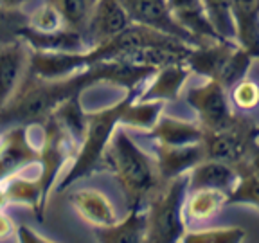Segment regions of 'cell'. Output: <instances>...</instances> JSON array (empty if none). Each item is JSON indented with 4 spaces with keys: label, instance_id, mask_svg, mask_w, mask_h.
Returning <instances> with one entry per match:
<instances>
[{
    "label": "cell",
    "instance_id": "obj_30",
    "mask_svg": "<svg viewBox=\"0 0 259 243\" xmlns=\"http://www.w3.org/2000/svg\"><path fill=\"white\" fill-rule=\"evenodd\" d=\"M16 238H18V243H58V241H53V239L45 238V236L38 234V232L29 225L16 227Z\"/></svg>",
    "mask_w": 259,
    "mask_h": 243
},
{
    "label": "cell",
    "instance_id": "obj_19",
    "mask_svg": "<svg viewBox=\"0 0 259 243\" xmlns=\"http://www.w3.org/2000/svg\"><path fill=\"white\" fill-rule=\"evenodd\" d=\"M97 243H148L146 239V218L142 211H130L121 222L106 227H96Z\"/></svg>",
    "mask_w": 259,
    "mask_h": 243
},
{
    "label": "cell",
    "instance_id": "obj_2",
    "mask_svg": "<svg viewBox=\"0 0 259 243\" xmlns=\"http://www.w3.org/2000/svg\"><path fill=\"white\" fill-rule=\"evenodd\" d=\"M135 96V90L128 94L124 99H121L115 105L108 106V108L97 110V112H89L85 115V132L83 137L77 146L76 157L70 170L63 175L60 182H56L54 189L58 193L65 191L70 184H74L76 180L83 177H89L96 171V168L99 166V162L103 160V153L106 150L110 137H112L113 130L121 125L122 112H124L126 105L132 97Z\"/></svg>",
    "mask_w": 259,
    "mask_h": 243
},
{
    "label": "cell",
    "instance_id": "obj_33",
    "mask_svg": "<svg viewBox=\"0 0 259 243\" xmlns=\"http://www.w3.org/2000/svg\"><path fill=\"white\" fill-rule=\"evenodd\" d=\"M6 206H9V204H8V198H6L4 187H2V184H0V211H4Z\"/></svg>",
    "mask_w": 259,
    "mask_h": 243
},
{
    "label": "cell",
    "instance_id": "obj_32",
    "mask_svg": "<svg viewBox=\"0 0 259 243\" xmlns=\"http://www.w3.org/2000/svg\"><path fill=\"white\" fill-rule=\"evenodd\" d=\"M31 0H0V11H20Z\"/></svg>",
    "mask_w": 259,
    "mask_h": 243
},
{
    "label": "cell",
    "instance_id": "obj_16",
    "mask_svg": "<svg viewBox=\"0 0 259 243\" xmlns=\"http://www.w3.org/2000/svg\"><path fill=\"white\" fill-rule=\"evenodd\" d=\"M167 6L175 22L186 32H189L196 45L209 40H220L207 20L200 0H167Z\"/></svg>",
    "mask_w": 259,
    "mask_h": 243
},
{
    "label": "cell",
    "instance_id": "obj_11",
    "mask_svg": "<svg viewBox=\"0 0 259 243\" xmlns=\"http://www.w3.org/2000/svg\"><path fill=\"white\" fill-rule=\"evenodd\" d=\"M153 79L137 96L141 101H177L191 76V69L182 61H171L155 69Z\"/></svg>",
    "mask_w": 259,
    "mask_h": 243
},
{
    "label": "cell",
    "instance_id": "obj_13",
    "mask_svg": "<svg viewBox=\"0 0 259 243\" xmlns=\"http://www.w3.org/2000/svg\"><path fill=\"white\" fill-rule=\"evenodd\" d=\"M203 158H205V155H203L202 142L182 146L158 144L157 142L155 162H157V170L162 182H167V180H173L177 177L187 175V171L196 166Z\"/></svg>",
    "mask_w": 259,
    "mask_h": 243
},
{
    "label": "cell",
    "instance_id": "obj_20",
    "mask_svg": "<svg viewBox=\"0 0 259 243\" xmlns=\"http://www.w3.org/2000/svg\"><path fill=\"white\" fill-rule=\"evenodd\" d=\"M2 184L6 193L8 204H16V206H27L34 211L38 220L44 218V206H41V187L38 175L34 178H29L22 173L11 175L9 178H6Z\"/></svg>",
    "mask_w": 259,
    "mask_h": 243
},
{
    "label": "cell",
    "instance_id": "obj_17",
    "mask_svg": "<svg viewBox=\"0 0 259 243\" xmlns=\"http://www.w3.org/2000/svg\"><path fill=\"white\" fill-rule=\"evenodd\" d=\"M236 27V44L257 54L259 42V0H231Z\"/></svg>",
    "mask_w": 259,
    "mask_h": 243
},
{
    "label": "cell",
    "instance_id": "obj_26",
    "mask_svg": "<svg viewBox=\"0 0 259 243\" xmlns=\"http://www.w3.org/2000/svg\"><path fill=\"white\" fill-rule=\"evenodd\" d=\"M85 115L87 112H83L79 103V96L69 97L67 101H63L56 110L53 112L51 117H54L61 126H63L77 142L83 137L85 132Z\"/></svg>",
    "mask_w": 259,
    "mask_h": 243
},
{
    "label": "cell",
    "instance_id": "obj_5",
    "mask_svg": "<svg viewBox=\"0 0 259 243\" xmlns=\"http://www.w3.org/2000/svg\"><path fill=\"white\" fill-rule=\"evenodd\" d=\"M255 125L245 117H236L229 128L203 130L202 148L205 158L222 160L227 164H239L255 158Z\"/></svg>",
    "mask_w": 259,
    "mask_h": 243
},
{
    "label": "cell",
    "instance_id": "obj_15",
    "mask_svg": "<svg viewBox=\"0 0 259 243\" xmlns=\"http://www.w3.org/2000/svg\"><path fill=\"white\" fill-rule=\"evenodd\" d=\"M70 204L76 213L94 227H106L117 222V213L103 191L83 187L70 194Z\"/></svg>",
    "mask_w": 259,
    "mask_h": 243
},
{
    "label": "cell",
    "instance_id": "obj_10",
    "mask_svg": "<svg viewBox=\"0 0 259 243\" xmlns=\"http://www.w3.org/2000/svg\"><path fill=\"white\" fill-rule=\"evenodd\" d=\"M31 49L24 40L0 45V110L9 103L29 72Z\"/></svg>",
    "mask_w": 259,
    "mask_h": 243
},
{
    "label": "cell",
    "instance_id": "obj_25",
    "mask_svg": "<svg viewBox=\"0 0 259 243\" xmlns=\"http://www.w3.org/2000/svg\"><path fill=\"white\" fill-rule=\"evenodd\" d=\"M212 31L220 40L236 42V27L232 18L231 0H200Z\"/></svg>",
    "mask_w": 259,
    "mask_h": 243
},
{
    "label": "cell",
    "instance_id": "obj_29",
    "mask_svg": "<svg viewBox=\"0 0 259 243\" xmlns=\"http://www.w3.org/2000/svg\"><path fill=\"white\" fill-rule=\"evenodd\" d=\"M227 92L231 105L241 112H248L257 105V85L248 77H243L241 81L234 83Z\"/></svg>",
    "mask_w": 259,
    "mask_h": 243
},
{
    "label": "cell",
    "instance_id": "obj_7",
    "mask_svg": "<svg viewBox=\"0 0 259 243\" xmlns=\"http://www.w3.org/2000/svg\"><path fill=\"white\" fill-rule=\"evenodd\" d=\"M40 148L32 144L27 126L13 125L0 135V182L38 164Z\"/></svg>",
    "mask_w": 259,
    "mask_h": 243
},
{
    "label": "cell",
    "instance_id": "obj_9",
    "mask_svg": "<svg viewBox=\"0 0 259 243\" xmlns=\"http://www.w3.org/2000/svg\"><path fill=\"white\" fill-rule=\"evenodd\" d=\"M97 63L90 49L79 53H51V51H31L29 74L41 79H61L89 69Z\"/></svg>",
    "mask_w": 259,
    "mask_h": 243
},
{
    "label": "cell",
    "instance_id": "obj_28",
    "mask_svg": "<svg viewBox=\"0 0 259 243\" xmlns=\"http://www.w3.org/2000/svg\"><path fill=\"white\" fill-rule=\"evenodd\" d=\"M27 27L36 32H53L60 31V29H67L56 9L53 6L45 4V2L41 6H38L34 11L29 13Z\"/></svg>",
    "mask_w": 259,
    "mask_h": 243
},
{
    "label": "cell",
    "instance_id": "obj_14",
    "mask_svg": "<svg viewBox=\"0 0 259 243\" xmlns=\"http://www.w3.org/2000/svg\"><path fill=\"white\" fill-rule=\"evenodd\" d=\"M238 180L236 164L222 160L203 158L187 171V191L193 189H216L229 194Z\"/></svg>",
    "mask_w": 259,
    "mask_h": 243
},
{
    "label": "cell",
    "instance_id": "obj_23",
    "mask_svg": "<svg viewBox=\"0 0 259 243\" xmlns=\"http://www.w3.org/2000/svg\"><path fill=\"white\" fill-rule=\"evenodd\" d=\"M164 101H141L134 96L126 105L121 117V126L150 132L164 110Z\"/></svg>",
    "mask_w": 259,
    "mask_h": 243
},
{
    "label": "cell",
    "instance_id": "obj_22",
    "mask_svg": "<svg viewBox=\"0 0 259 243\" xmlns=\"http://www.w3.org/2000/svg\"><path fill=\"white\" fill-rule=\"evenodd\" d=\"M225 193L216 189H193L187 191L186 204H184V216L194 220V222H203L209 220L225 206Z\"/></svg>",
    "mask_w": 259,
    "mask_h": 243
},
{
    "label": "cell",
    "instance_id": "obj_4",
    "mask_svg": "<svg viewBox=\"0 0 259 243\" xmlns=\"http://www.w3.org/2000/svg\"><path fill=\"white\" fill-rule=\"evenodd\" d=\"M41 126H44V139H41L40 157H38V164H40L38 180L41 187V206L45 209L49 196L56 186L58 175L63 171V166L69 158L76 157L79 142L54 117H49Z\"/></svg>",
    "mask_w": 259,
    "mask_h": 243
},
{
    "label": "cell",
    "instance_id": "obj_18",
    "mask_svg": "<svg viewBox=\"0 0 259 243\" xmlns=\"http://www.w3.org/2000/svg\"><path fill=\"white\" fill-rule=\"evenodd\" d=\"M203 128L198 123H191L180 117H171L160 113V117L153 125V128L148 132V135L155 139L158 144H194L202 141Z\"/></svg>",
    "mask_w": 259,
    "mask_h": 243
},
{
    "label": "cell",
    "instance_id": "obj_24",
    "mask_svg": "<svg viewBox=\"0 0 259 243\" xmlns=\"http://www.w3.org/2000/svg\"><path fill=\"white\" fill-rule=\"evenodd\" d=\"M45 4L56 9L65 27L85 34L97 0H45Z\"/></svg>",
    "mask_w": 259,
    "mask_h": 243
},
{
    "label": "cell",
    "instance_id": "obj_6",
    "mask_svg": "<svg viewBox=\"0 0 259 243\" xmlns=\"http://www.w3.org/2000/svg\"><path fill=\"white\" fill-rule=\"evenodd\" d=\"M186 103L198 113V125L203 130H223L236 121L227 89L216 79H205L187 89Z\"/></svg>",
    "mask_w": 259,
    "mask_h": 243
},
{
    "label": "cell",
    "instance_id": "obj_1",
    "mask_svg": "<svg viewBox=\"0 0 259 243\" xmlns=\"http://www.w3.org/2000/svg\"><path fill=\"white\" fill-rule=\"evenodd\" d=\"M103 160L115 175L130 211H141L151 194L160 187L162 178L155 157L146 153L121 125L113 130L103 153Z\"/></svg>",
    "mask_w": 259,
    "mask_h": 243
},
{
    "label": "cell",
    "instance_id": "obj_8",
    "mask_svg": "<svg viewBox=\"0 0 259 243\" xmlns=\"http://www.w3.org/2000/svg\"><path fill=\"white\" fill-rule=\"evenodd\" d=\"M119 2L128 15L130 24L144 25L155 31L166 32L169 36L178 38L193 47L196 45L189 32H186L175 22L167 0H119Z\"/></svg>",
    "mask_w": 259,
    "mask_h": 243
},
{
    "label": "cell",
    "instance_id": "obj_27",
    "mask_svg": "<svg viewBox=\"0 0 259 243\" xmlns=\"http://www.w3.org/2000/svg\"><path fill=\"white\" fill-rule=\"evenodd\" d=\"M247 232L241 227H210L184 232L180 243H243Z\"/></svg>",
    "mask_w": 259,
    "mask_h": 243
},
{
    "label": "cell",
    "instance_id": "obj_31",
    "mask_svg": "<svg viewBox=\"0 0 259 243\" xmlns=\"http://www.w3.org/2000/svg\"><path fill=\"white\" fill-rule=\"evenodd\" d=\"M16 232V225L11 220V216H8L4 211H0V239H6L9 236H13Z\"/></svg>",
    "mask_w": 259,
    "mask_h": 243
},
{
    "label": "cell",
    "instance_id": "obj_12",
    "mask_svg": "<svg viewBox=\"0 0 259 243\" xmlns=\"http://www.w3.org/2000/svg\"><path fill=\"white\" fill-rule=\"evenodd\" d=\"M128 24L130 18L119 0H97L87 25V42L90 47L101 45L119 34Z\"/></svg>",
    "mask_w": 259,
    "mask_h": 243
},
{
    "label": "cell",
    "instance_id": "obj_3",
    "mask_svg": "<svg viewBox=\"0 0 259 243\" xmlns=\"http://www.w3.org/2000/svg\"><path fill=\"white\" fill-rule=\"evenodd\" d=\"M187 196V175L162 182L146 202L148 243H180L186 229L184 204Z\"/></svg>",
    "mask_w": 259,
    "mask_h": 243
},
{
    "label": "cell",
    "instance_id": "obj_21",
    "mask_svg": "<svg viewBox=\"0 0 259 243\" xmlns=\"http://www.w3.org/2000/svg\"><path fill=\"white\" fill-rule=\"evenodd\" d=\"M236 168H238V180H236L231 193L225 196V204H245V206L257 209L259 180L255 158L239 162V164H236Z\"/></svg>",
    "mask_w": 259,
    "mask_h": 243
}]
</instances>
